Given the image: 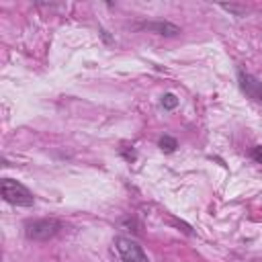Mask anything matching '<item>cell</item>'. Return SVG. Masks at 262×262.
<instances>
[{
    "mask_svg": "<svg viewBox=\"0 0 262 262\" xmlns=\"http://www.w3.org/2000/svg\"><path fill=\"white\" fill-rule=\"evenodd\" d=\"M2 199L14 207H33L35 205V196L33 192L18 180H12V178H4L2 180Z\"/></svg>",
    "mask_w": 262,
    "mask_h": 262,
    "instance_id": "7a4b0ae2",
    "label": "cell"
},
{
    "mask_svg": "<svg viewBox=\"0 0 262 262\" xmlns=\"http://www.w3.org/2000/svg\"><path fill=\"white\" fill-rule=\"evenodd\" d=\"M139 29H145V31H151V33H158L164 37H174L180 33V27H176L174 23H168V20H145V23H139Z\"/></svg>",
    "mask_w": 262,
    "mask_h": 262,
    "instance_id": "5b68a950",
    "label": "cell"
},
{
    "mask_svg": "<svg viewBox=\"0 0 262 262\" xmlns=\"http://www.w3.org/2000/svg\"><path fill=\"white\" fill-rule=\"evenodd\" d=\"M61 221L57 217H43V219H31L25 223V235L33 242H45L59 233Z\"/></svg>",
    "mask_w": 262,
    "mask_h": 262,
    "instance_id": "6da1fadb",
    "label": "cell"
},
{
    "mask_svg": "<svg viewBox=\"0 0 262 262\" xmlns=\"http://www.w3.org/2000/svg\"><path fill=\"white\" fill-rule=\"evenodd\" d=\"M237 86L248 98H252L256 102H262V80H258L254 74L237 70Z\"/></svg>",
    "mask_w": 262,
    "mask_h": 262,
    "instance_id": "277c9868",
    "label": "cell"
},
{
    "mask_svg": "<svg viewBox=\"0 0 262 262\" xmlns=\"http://www.w3.org/2000/svg\"><path fill=\"white\" fill-rule=\"evenodd\" d=\"M160 102H162V106H164L166 111H172V108L178 106V98H176V94H172V92H166Z\"/></svg>",
    "mask_w": 262,
    "mask_h": 262,
    "instance_id": "52a82bcc",
    "label": "cell"
},
{
    "mask_svg": "<svg viewBox=\"0 0 262 262\" xmlns=\"http://www.w3.org/2000/svg\"><path fill=\"white\" fill-rule=\"evenodd\" d=\"M221 8H225V10H229V12H235V14H244V12H246V8L231 6V4H221Z\"/></svg>",
    "mask_w": 262,
    "mask_h": 262,
    "instance_id": "9c48e42d",
    "label": "cell"
},
{
    "mask_svg": "<svg viewBox=\"0 0 262 262\" xmlns=\"http://www.w3.org/2000/svg\"><path fill=\"white\" fill-rule=\"evenodd\" d=\"M158 147H160L162 151H166V154H172V151L178 147V141H176L172 135H162V137L158 139Z\"/></svg>",
    "mask_w": 262,
    "mask_h": 262,
    "instance_id": "8992f818",
    "label": "cell"
},
{
    "mask_svg": "<svg viewBox=\"0 0 262 262\" xmlns=\"http://www.w3.org/2000/svg\"><path fill=\"white\" fill-rule=\"evenodd\" d=\"M250 156H252V160H254V162L262 164V145H256V147L252 149V154H250Z\"/></svg>",
    "mask_w": 262,
    "mask_h": 262,
    "instance_id": "ba28073f",
    "label": "cell"
},
{
    "mask_svg": "<svg viewBox=\"0 0 262 262\" xmlns=\"http://www.w3.org/2000/svg\"><path fill=\"white\" fill-rule=\"evenodd\" d=\"M115 250H117L121 262H149L147 254L133 237H125V235L115 237Z\"/></svg>",
    "mask_w": 262,
    "mask_h": 262,
    "instance_id": "3957f363",
    "label": "cell"
}]
</instances>
